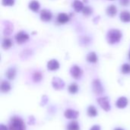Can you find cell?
I'll use <instances>...</instances> for the list:
<instances>
[{
    "mask_svg": "<svg viewBox=\"0 0 130 130\" xmlns=\"http://www.w3.org/2000/svg\"><path fill=\"white\" fill-rule=\"evenodd\" d=\"M121 71L123 74H129L130 72V65L125 63L122 66Z\"/></svg>",
    "mask_w": 130,
    "mask_h": 130,
    "instance_id": "cell-26",
    "label": "cell"
},
{
    "mask_svg": "<svg viewBox=\"0 0 130 130\" xmlns=\"http://www.w3.org/2000/svg\"><path fill=\"white\" fill-rule=\"evenodd\" d=\"M111 1H113V0H111Z\"/></svg>",
    "mask_w": 130,
    "mask_h": 130,
    "instance_id": "cell-35",
    "label": "cell"
},
{
    "mask_svg": "<svg viewBox=\"0 0 130 130\" xmlns=\"http://www.w3.org/2000/svg\"><path fill=\"white\" fill-rule=\"evenodd\" d=\"M78 86L77 84L72 83V84H71L69 85V91L71 94H76L78 92Z\"/></svg>",
    "mask_w": 130,
    "mask_h": 130,
    "instance_id": "cell-25",
    "label": "cell"
},
{
    "mask_svg": "<svg viewBox=\"0 0 130 130\" xmlns=\"http://www.w3.org/2000/svg\"><path fill=\"white\" fill-rule=\"evenodd\" d=\"M12 44H13L12 40H11L10 38L5 37V38H4V40H2V48H3V49H5V50H8V49H9V48H11V47Z\"/></svg>",
    "mask_w": 130,
    "mask_h": 130,
    "instance_id": "cell-17",
    "label": "cell"
},
{
    "mask_svg": "<svg viewBox=\"0 0 130 130\" xmlns=\"http://www.w3.org/2000/svg\"><path fill=\"white\" fill-rule=\"evenodd\" d=\"M28 6H29V8L31 11H33L34 12H37L39 11V9H40V3L37 1H36V0L31 1L29 3V5Z\"/></svg>",
    "mask_w": 130,
    "mask_h": 130,
    "instance_id": "cell-14",
    "label": "cell"
},
{
    "mask_svg": "<svg viewBox=\"0 0 130 130\" xmlns=\"http://www.w3.org/2000/svg\"><path fill=\"white\" fill-rule=\"evenodd\" d=\"M120 20L123 22H130V12L127 11H123L120 15Z\"/></svg>",
    "mask_w": 130,
    "mask_h": 130,
    "instance_id": "cell-18",
    "label": "cell"
},
{
    "mask_svg": "<svg viewBox=\"0 0 130 130\" xmlns=\"http://www.w3.org/2000/svg\"><path fill=\"white\" fill-rule=\"evenodd\" d=\"M82 12H83V14L84 15L88 16L91 14H92V8H90L89 6H85V7H84L83 10H82Z\"/></svg>",
    "mask_w": 130,
    "mask_h": 130,
    "instance_id": "cell-27",
    "label": "cell"
},
{
    "mask_svg": "<svg viewBox=\"0 0 130 130\" xmlns=\"http://www.w3.org/2000/svg\"><path fill=\"white\" fill-rule=\"evenodd\" d=\"M88 115L91 117H94L98 115V110L94 106H90L88 109Z\"/></svg>",
    "mask_w": 130,
    "mask_h": 130,
    "instance_id": "cell-22",
    "label": "cell"
},
{
    "mask_svg": "<svg viewBox=\"0 0 130 130\" xmlns=\"http://www.w3.org/2000/svg\"><path fill=\"white\" fill-rule=\"evenodd\" d=\"M43 78V75L40 72L37 71L33 74V80L34 82H40Z\"/></svg>",
    "mask_w": 130,
    "mask_h": 130,
    "instance_id": "cell-24",
    "label": "cell"
},
{
    "mask_svg": "<svg viewBox=\"0 0 130 130\" xmlns=\"http://www.w3.org/2000/svg\"><path fill=\"white\" fill-rule=\"evenodd\" d=\"M2 3L5 6H12L14 4V0H2Z\"/></svg>",
    "mask_w": 130,
    "mask_h": 130,
    "instance_id": "cell-28",
    "label": "cell"
},
{
    "mask_svg": "<svg viewBox=\"0 0 130 130\" xmlns=\"http://www.w3.org/2000/svg\"><path fill=\"white\" fill-rule=\"evenodd\" d=\"M92 87H93V91L96 95H101L104 93V88L99 79L94 80L92 83Z\"/></svg>",
    "mask_w": 130,
    "mask_h": 130,
    "instance_id": "cell-3",
    "label": "cell"
},
{
    "mask_svg": "<svg viewBox=\"0 0 130 130\" xmlns=\"http://www.w3.org/2000/svg\"><path fill=\"white\" fill-rule=\"evenodd\" d=\"M69 16L66 13H59L57 16V21L59 24H66L69 21Z\"/></svg>",
    "mask_w": 130,
    "mask_h": 130,
    "instance_id": "cell-13",
    "label": "cell"
},
{
    "mask_svg": "<svg viewBox=\"0 0 130 130\" xmlns=\"http://www.w3.org/2000/svg\"><path fill=\"white\" fill-rule=\"evenodd\" d=\"M90 130H101V127H100L99 126L96 125V126H92V127L91 128V129Z\"/></svg>",
    "mask_w": 130,
    "mask_h": 130,
    "instance_id": "cell-31",
    "label": "cell"
},
{
    "mask_svg": "<svg viewBox=\"0 0 130 130\" xmlns=\"http://www.w3.org/2000/svg\"><path fill=\"white\" fill-rule=\"evenodd\" d=\"M52 85L56 90H62L65 87V82L61 78L55 77L52 80Z\"/></svg>",
    "mask_w": 130,
    "mask_h": 130,
    "instance_id": "cell-6",
    "label": "cell"
},
{
    "mask_svg": "<svg viewBox=\"0 0 130 130\" xmlns=\"http://www.w3.org/2000/svg\"><path fill=\"white\" fill-rule=\"evenodd\" d=\"M64 116L69 120H73V119H76L78 117V112L75 111L74 110L72 109H68L65 111L64 113Z\"/></svg>",
    "mask_w": 130,
    "mask_h": 130,
    "instance_id": "cell-9",
    "label": "cell"
},
{
    "mask_svg": "<svg viewBox=\"0 0 130 130\" xmlns=\"http://www.w3.org/2000/svg\"><path fill=\"white\" fill-rule=\"evenodd\" d=\"M117 8L115 5H111L107 8V14L110 17H114L117 14Z\"/></svg>",
    "mask_w": 130,
    "mask_h": 130,
    "instance_id": "cell-15",
    "label": "cell"
},
{
    "mask_svg": "<svg viewBox=\"0 0 130 130\" xmlns=\"http://www.w3.org/2000/svg\"><path fill=\"white\" fill-rule=\"evenodd\" d=\"M70 73L74 78L78 79L82 75V70L78 66H73L70 69Z\"/></svg>",
    "mask_w": 130,
    "mask_h": 130,
    "instance_id": "cell-7",
    "label": "cell"
},
{
    "mask_svg": "<svg viewBox=\"0 0 130 130\" xmlns=\"http://www.w3.org/2000/svg\"><path fill=\"white\" fill-rule=\"evenodd\" d=\"M67 130H80V127L78 122L76 121L71 122L67 126Z\"/></svg>",
    "mask_w": 130,
    "mask_h": 130,
    "instance_id": "cell-23",
    "label": "cell"
},
{
    "mask_svg": "<svg viewBox=\"0 0 130 130\" xmlns=\"http://www.w3.org/2000/svg\"><path fill=\"white\" fill-rule=\"evenodd\" d=\"M98 56L97 54L94 53V52H91V53H89L87 56V60L88 62H91V63H95L98 62Z\"/></svg>",
    "mask_w": 130,
    "mask_h": 130,
    "instance_id": "cell-19",
    "label": "cell"
},
{
    "mask_svg": "<svg viewBox=\"0 0 130 130\" xmlns=\"http://www.w3.org/2000/svg\"><path fill=\"white\" fill-rule=\"evenodd\" d=\"M13 32V24L8 21L5 22V24H4V29H3V34L5 36H9Z\"/></svg>",
    "mask_w": 130,
    "mask_h": 130,
    "instance_id": "cell-10",
    "label": "cell"
},
{
    "mask_svg": "<svg viewBox=\"0 0 130 130\" xmlns=\"http://www.w3.org/2000/svg\"><path fill=\"white\" fill-rule=\"evenodd\" d=\"M0 130H8V128H7V126H5L4 124H1V125H0Z\"/></svg>",
    "mask_w": 130,
    "mask_h": 130,
    "instance_id": "cell-32",
    "label": "cell"
},
{
    "mask_svg": "<svg viewBox=\"0 0 130 130\" xmlns=\"http://www.w3.org/2000/svg\"><path fill=\"white\" fill-rule=\"evenodd\" d=\"M8 130H26V126L20 117H14L11 119Z\"/></svg>",
    "mask_w": 130,
    "mask_h": 130,
    "instance_id": "cell-2",
    "label": "cell"
},
{
    "mask_svg": "<svg viewBox=\"0 0 130 130\" xmlns=\"http://www.w3.org/2000/svg\"><path fill=\"white\" fill-rule=\"evenodd\" d=\"M127 104H128V100H127V98H125V97H121V98H120L117 100V103H116L117 107L118 108H120V109H123V108H125V107L127 106Z\"/></svg>",
    "mask_w": 130,
    "mask_h": 130,
    "instance_id": "cell-12",
    "label": "cell"
},
{
    "mask_svg": "<svg viewBox=\"0 0 130 130\" xmlns=\"http://www.w3.org/2000/svg\"><path fill=\"white\" fill-rule=\"evenodd\" d=\"M16 75V69L15 68H10L6 72V76L9 80H13Z\"/></svg>",
    "mask_w": 130,
    "mask_h": 130,
    "instance_id": "cell-21",
    "label": "cell"
},
{
    "mask_svg": "<svg viewBox=\"0 0 130 130\" xmlns=\"http://www.w3.org/2000/svg\"><path fill=\"white\" fill-rule=\"evenodd\" d=\"M98 102L99 105L101 107L103 110L105 111H110V100L107 97H104V98H98Z\"/></svg>",
    "mask_w": 130,
    "mask_h": 130,
    "instance_id": "cell-4",
    "label": "cell"
},
{
    "mask_svg": "<svg viewBox=\"0 0 130 130\" xmlns=\"http://www.w3.org/2000/svg\"><path fill=\"white\" fill-rule=\"evenodd\" d=\"M130 0H120V5H123V6H126L129 4Z\"/></svg>",
    "mask_w": 130,
    "mask_h": 130,
    "instance_id": "cell-29",
    "label": "cell"
},
{
    "mask_svg": "<svg viewBox=\"0 0 130 130\" xmlns=\"http://www.w3.org/2000/svg\"><path fill=\"white\" fill-rule=\"evenodd\" d=\"M73 7H74V9H75V11L76 12H80V11H82L83 10L84 5L79 0H75L74 3H73Z\"/></svg>",
    "mask_w": 130,
    "mask_h": 130,
    "instance_id": "cell-16",
    "label": "cell"
},
{
    "mask_svg": "<svg viewBox=\"0 0 130 130\" xmlns=\"http://www.w3.org/2000/svg\"><path fill=\"white\" fill-rule=\"evenodd\" d=\"M52 17H53V14L50 10L43 9L40 12V18L43 21H46V22L50 21L52 19Z\"/></svg>",
    "mask_w": 130,
    "mask_h": 130,
    "instance_id": "cell-8",
    "label": "cell"
},
{
    "mask_svg": "<svg viewBox=\"0 0 130 130\" xmlns=\"http://www.w3.org/2000/svg\"><path fill=\"white\" fill-rule=\"evenodd\" d=\"M59 68V63L56 59H51L47 63V69L50 71H56Z\"/></svg>",
    "mask_w": 130,
    "mask_h": 130,
    "instance_id": "cell-11",
    "label": "cell"
},
{
    "mask_svg": "<svg viewBox=\"0 0 130 130\" xmlns=\"http://www.w3.org/2000/svg\"><path fill=\"white\" fill-rule=\"evenodd\" d=\"M29 40V35L24 31H20L15 35V40L18 43L22 44Z\"/></svg>",
    "mask_w": 130,
    "mask_h": 130,
    "instance_id": "cell-5",
    "label": "cell"
},
{
    "mask_svg": "<svg viewBox=\"0 0 130 130\" xmlns=\"http://www.w3.org/2000/svg\"><path fill=\"white\" fill-rule=\"evenodd\" d=\"M0 88H1L2 92H3V93H7V92H8V91L11 90V85H10L8 82H6V81H3V82H2V83H1Z\"/></svg>",
    "mask_w": 130,
    "mask_h": 130,
    "instance_id": "cell-20",
    "label": "cell"
},
{
    "mask_svg": "<svg viewBox=\"0 0 130 130\" xmlns=\"http://www.w3.org/2000/svg\"><path fill=\"white\" fill-rule=\"evenodd\" d=\"M122 33L120 30L117 29H111L108 31L107 35V42L110 44H115L120 41L122 38Z\"/></svg>",
    "mask_w": 130,
    "mask_h": 130,
    "instance_id": "cell-1",
    "label": "cell"
},
{
    "mask_svg": "<svg viewBox=\"0 0 130 130\" xmlns=\"http://www.w3.org/2000/svg\"><path fill=\"white\" fill-rule=\"evenodd\" d=\"M129 59H130V50H129Z\"/></svg>",
    "mask_w": 130,
    "mask_h": 130,
    "instance_id": "cell-34",
    "label": "cell"
},
{
    "mask_svg": "<svg viewBox=\"0 0 130 130\" xmlns=\"http://www.w3.org/2000/svg\"><path fill=\"white\" fill-rule=\"evenodd\" d=\"M34 123H35V119H34V117H29V119H28V123L30 124V125H34Z\"/></svg>",
    "mask_w": 130,
    "mask_h": 130,
    "instance_id": "cell-30",
    "label": "cell"
},
{
    "mask_svg": "<svg viewBox=\"0 0 130 130\" xmlns=\"http://www.w3.org/2000/svg\"><path fill=\"white\" fill-rule=\"evenodd\" d=\"M115 130H123V129H120V128H117V129H116Z\"/></svg>",
    "mask_w": 130,
    "mask_h": 130,
    "instance_id": "cell-33",
    "label": "cell"
}]
</instances>
